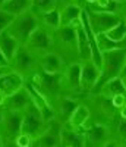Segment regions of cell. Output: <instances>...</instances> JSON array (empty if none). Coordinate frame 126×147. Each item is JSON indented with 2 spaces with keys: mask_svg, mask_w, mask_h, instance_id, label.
Instances as JSON below:
<instances>
[{
  "mask_svg": "<svg viewBox=\"0 0 126 147\" xmlns=\"http://www.w3.org/2000/svg\"><path fill=\"white\" fill-rule=\"evenodd\" d=\"M125 62H126V47L104 52L103 60H101V68H100V77L94 85V88L90 91V96H97L101 85L106 81L122 75L125 72Z\"/></svg>",
  "mask_w": 126,
  "mask_h": 147,
  "instance_id": "obj_1",
  "label": "cell"
},
{
  "mask_svg": "<svg viewBox=\"0 0 126 147\" xmlns=\"http://www.w3.org/2000/svg\"><path fill=\"white\" fill-rule=\"evenodd\" d=\"M65 62V66L73 62H79L78 47H76V34L70 27H60L53 31V49Z\"/></svg>",
  "mask_w": 126,
  "mask_h": 147,
  "instance_id": "obj_2",
  "label": "cell"
},
{
  "mask_svg": "<svg viewBox=\"0 0 126 147\" xmlns=\"http://www.w3.org/2000/svg\"><path fill=\"white\" fill-rule=\"evenodd\" d=\"M38 19L32 9L23 12V13L13 16L12 22L9 24V27L6 28V31L13 37V38L19 43V44H25V41L28 40V37L31 35V32L38 27Z\"/></svg>",
  "mask_w": 126,
  "mask_h": 147,
  "instance_id": "obj_3",
  "label": "cell"
},
{
  "mask_svg": "<svg viewBox=\"0 0 126 147\" xmlns=\"http://www.w3.org/2000/svg\"><path fill=\"white\" fill-rule=\"evenodd\" d=\"M84 9L86 12L88 27L92 31V34L107 32L110 28H113L120 21L125 19V18L119 16L117 13H111V12H97V10H90L86 7H84Z\"/></svg>",
  "mask_w": 126,
  "mask_h": 147,
  "instance_id": "obj_4",
  "label": "cell"
},
{
  "mask_svg": "<svg viewBox=\"0 0 126 147\" xmlns=\"http://www.w3.org/2000/svg\"><path fill=\"white\" fill-rule=\"evenodd\" d=\"M109 138H113L111 127L104 122H97L90 118L88 125L84 128V143L85 147H100Z\"/></svg>",
  "mask_w": 126,
  "mask_h": 147,
  "instance_id": "obj_5",
  "label": "cell"
},
{
  "mask_svg": "<svg viewBox=\"0 0 126 147\" xmlns=\"http://www.w3.org/2000/svg\"><path fill=\"white\" fill-rule=\"evenodd\" d=\"M23 46H27L29 50L38 57L47 52H52L53 49V32L43 25H38L28 37Z\"/></svg>",
  "mask_w": 126,
  "mask_h": 147,
  "instance_id": "obj_6",
  "label": "cell"
},
{
  "mask_svg": "<svg viewBox=\"0 0 126 147\" xmlns=\"http://www.w3.org/2000/svg\"><path fill=\"white\" fill-rule=\"evenodd\" d=\"M47 125H48V122H46L41 118L38 109H37L32 103L22 112L21 132H25V134H28V136H31L32 138H37L46 131Z\"/></svg>",
  "mask_w": 126,
  "mask_h": 147,
  "instance_id": "obj_7",
  "label": "cell"
},
{
  "mask_svg": "<svg viewBox=\"0 0 126 147\" xmlns=\"http://www.w3.org/2000/svg\"><path fill=\"white\" fill-rule=\"evenodd\" d=\"M21 127H22V112L3 109V118L0 122V137L3 140V146L12 144L15 137L21 132Z\"/></svg>",
  "mask_w": 126,
  "mask_h": 147,
  "instance_id": "obj_8",
  "label": "cell"
},
{
  "mask_svg": "<svg viewBox=\"0 0 126 147\" xmlns=\"http://www.w3.org/2000/svg\"><path fill=\"white\" fill-rule=\"evenodd\" d=\"M37 57L27 46L21 44L18 47V50L15 53V56L10 60V69L19 72L23 78H27L28 75L37 69Z\"/></svg>",
  "mask_w": 126,
  "mask_h": 147,
  "instance_id": "obj_9",
  "label": "cell"
},
{
  "mask_svg": "<svg viewBox=\"0 0 126 147\" xmlns=\"http://www.w3.org/2000/svg\"><path fill=\"white\" fill-rule=\"evenodd\" d=\"M79 99L72 97L69 94H62L53 103V109H54V121H57L59 124H66L70 113L73 112V109L78 106Z\"/></svg>",
  "mask_w": 126,
  "mask_h": 147,
  "instance_id": "obj_10",
  "label": "cell"
},
{
  "mask_svg": "<svg viewBox=\"0 0 126 147\" xmlns=\"http://www.w3.org/2000/svg\"><path fill=\"white\" fill-rule=\"evenodd\" d=\"M37 69L46 75H56L63 72L65 62L56 52H47L37 59Z\"/></svg>",
  "mask_w": 126,
  "mask_h": 147,
  "instance_id": "obj_11",
  "label": "cell"
},
{
  "mask_svg": "<svg viewBox=\"0 0 126 147\" xmlns=\"http://www.w3.org/2000/svg\"><path fill=\"white\" fill-rule=\"evenodd\" d=\"M60 129L62 124L57 121L48 122L46 131L32 140L31 147H60Z\"/></svg>",
  "mask_w": 126,
  "mask_h": 147,
  "instance_id": "obj_12",
  "label": "cell"
},
{
  "mask_svg": "<svg viewBox=\"0 0 126 147\" xmlns=\"http://www.w3.org/2000/svg\"><path fill=\"white\" fill-rule=\"evenodd\" d=\"M60 147H85L84 128H70L63 124L60 129Z\"/></svg>",
  "mask_w": 126,
  "mask_h": 147,
  "instance_id": "obj_13",
  "label": "cell"
},
{
  "mask_svg": "<svg viewBox=\"0 0 126 147\" xmlns=\"http://www.w3.org/2000/svg\"><path fill=\"white\" fill-rule=\"evenodd\" d=\"M81 90L82 93H88L94 88V85L100 77V69L91 62V60H86V62H81Z\"/></svg>",
  "mask_w": 126,
  "mask_h": 147,
  "instance_id": "obj_14",
  "label": "cell"
},
{
  "mask_svg": "<svg viewBox=\"0 0 126 147\" xmlns=\"http://www.w3.org/2000/svg\"><path fill=\"white\" fill-rule=\"evenodd\" d=\"M25 84V78L16 71H9L5 75L0 77V91L5 93L7 97L10 94L16 93L18 90H21Z\"/></svg>",
  "mask_w": 126,
  "mask_h": 147,
  "instance_id": "obj_15",
  "label": "cell"
},
{
  "mask_svg": "<svg viewBox=\"0 0 126 147\" xmlns=\"http://www.w3.org/2000/svg\"><path fill=\"white\" fill-rule=\"evenodd\" d=\"M31 97L27 91V88L22 87L21 90H18L16 93L10 94L6 102H5V106L2 109L5 110H15V112H23L29 105H31Z\"/></svg>",
  "mask_w": 126,
  "mask_h": 147,
  "instance_id": "obj_16",
  "label": "cell"
},
{
  "mask_svg": "<svg viewBox=\"0 0 126 147\" xmlns=\"http://www.w3.org/2000/svg\"><path fill=\"white\" fill-rule=\"evenodd\" d=\"M90 118H91V107L79 102L78 106L70 113L66 125L70 128H85L88 125V122H90Z\"/></svg>",
  "mask_w": 126,
  "mask_h": 147,
  "instance_id": "obj_17",
  "label": "cell"
},
{
  "mask_svg": "<svg viewBox=\"0 0 126 147\" xmlns=\"http://www.w3.org/2000/svg\"><path fill=\"white\" fill-rule=\"evenodd\" d=\"M126 91V82H125V78H123V74L119 77H115L109 81H106L101 88H100L98 94L97 96H101V97H106V99H111L117 94H125Z\"/></svg>",
  "mask_w": 126,
  "mask_h": 147,
  "instance_id": "obj_18",
  "label": "cell"
},
{
  "mask_svg": "<svg viewBox=\"0 0 126 147\" xmlns=\"http://www.w3.org/2000/svg\"><path fill=\"white\" fill-rule=\"evenodd\" d=\"M75 34H76V47H78V59H79V62L91 60L90 44H88V35H86V31L84 28L82 21L79 24V27L75 28Z\"/></svg>",
  "mask_w": 126,
  "mask_h": 147,
  "instance_id": "obj_19",
  "label": "cell"
},
{
  "mask_svg": "<svg viewBox=\"0 0 126 147\" xmlns=\"http://www.w3.org/2000/svg\"><path fill=\"white\" fill-rule=\"evenodd\" d=\"M37 19H38V24L43 27H46L47 30L50 31H56L57 28H60V10L56 7V9H52V10H47V12H43V13H37Z\"/></svg>",
  "mask_w": 126,
  "mask_h": 147,
  "instance_id": "obj_20",
  "label": "cell"
},
{
  "mask_svg": "<svg viewBox=\"0 0 126 147\" xmlns=\"http://www.w3.org/2000/svg\"><path fill=\"white\" fill-rule=\"evenodd\" d=\"M21 44L12 37L6 30L0 32V50H2V53L6 56V59L9 60V65H10V60L12 57L15 56L16 50H18V47Z\"/></svg>",
  "mask_w": 126,
  "mask_h": 147,
  "instance_id": "obj_21",
  "label": "cell"
},
{
  "mask_svg": "<svg viewBox=\"0 0 126 147\" xmlns=\"http://www.w3.org/2000/svg\"><path fill=\"white\" fill-rule=\"evenodd\" d=\"M60 27H66L75 19L81 18V13H82V7L75 5V3H69V5H65L62 6L60 9Z\"/></svg>",
  "mask_w": 126,
  "mask_h": 147,
  "instance_id": "obj_22",
  "label": "cell"
},
{
  "mask_svg": "<svg viewBox=\"0 0 126 147\" xmlns=\"http://www.w3.org/2000/svg\"><path fill=\"white\" fill-rule=\"evenodd\" d=\"M12 16H18L31 9V0H6L0 7Z\"/></svg>",
  "mask_w": 126,
  "mask_h": 147,
  "instance_id": "obj_23",
  "label": "cell"
},
{
  "mask_svg": "<svg viewBox=\"0 0 126 147\" xmlns=\"http://www.w3.org/2000/svg\"><path fill=\"white\" fill-rule=\"evenodd\" d=\"M94 40H95L97 49L100 50V53H101V55H103L104 52H110V50H115V49L125 47V44H122V43H115V41H111L104 32L94 34Z\"/></svg>",
  "mask_w": 126,
  "mask_h": 147,
  "instance_id": "obj_24",
  "label": "cell"
},
{
  "mask_svg": "<svg viewBox=\"0 0 126 147\" xmlns=\"http://www.w3.org/2000/svg\"><path fill=\"white\" fill-rule=\"evenodd\" d=\"M111 41L115 43H122L125 44V37H126V27H125V19L120 21L117 25H115L113 28H110L107 32H104Z\"/></svg>",
  "mask_w": 126,
  "mask_h": 147,
  "instance_id": "obj_25",
  "label": "cell"
},
{
  "mask_svg": "<svg viewBox=\"0 0 126 147\" xmlns=\"http://www.w3.org/2000/svg\"><path fill=\"white\" fill-rule=\"evenodd\" d=\"M56 2L54 0H31V9L37 13H43V12L56 9Z\"/></svg>",
  "mask_w": 126,
  "mask_h": 147,
  "instance_id": "obj_26",
  "label": "cell"
},
{
  "mask_svg": "<svg viewBox=\"0 0 126 147\" xmlns=\"http://www.w3.org/2000/svg\"><path fill=\"white\" fill-rule=\"evenodd\" d=\"M32 137L28 136V134H25V132H19L18 136L15 137V140L12 141V144H13L15 147H31L32 144Z\"/></svg>",
  "mask_w": 126,
  "mask_h": 147,
  "instance_id": "obj_27",
  "label": "cell"
},
{
  "mask_svg": "<svg viewBox=\"0 0 126 147\" xmlns=\"http://www.w3.org/2000/svg\"><path fill=\"white\" fill-rule=\"evenodd\" d=\"M12 19H13V16L9 15L7 12H5L3 9H0V32L5 31L9 27V24L12 22Z\"/></svg>",
  "mask_w": 126,
  "mask_h": 147,
  "instance_id": "obj_28",
  "label": "cell"
},
{
  "mask_svg": "<svg viewBox=\"0 0 126 147\" xmlns=\"http://www.w3.org/2000/svg\"><path fill=\"white\" fill-rule=\"evenodd\" d=\"M110 102H111L113 107L119 110V109H123V107H125L126 97H125V94H117V96H115V97H111Z\"/></svg>",
  "mask_w": 126,
  "mask_h": 147,
  "instance_id": "obj_29",
  "label": "cell"
},
{
  "mask_svg": "<svg viewBox=\"0 0 126 147\" xmlns=\"http://www.w3.org/2000/svg\"><path fill=\"white\" fill-rule=\"evenodd\" d=\"M120 144H125V143H120L116 138H109L107 141H104L100 147H120Z\"/></svg>",
  "mask_w": 126,
  "mask_h": 147,
  "instance_id": "obj_30",
  "label": "cell"
},
{
  "mask_svg": "<svg viewBox=\"0 0 126 147\" xmlns=\"http://www.w3.org/2000/svg\"><path fill=\"white\" fill-rule=\"evenodd\" d=\"M0 68H10L9 60H7V59H6V56L2 53V50H0Z\"/></svg>",
  "mask_w": 126,
  "mask_h": 147,
  "instance_id": "obj_31",
  "label": "cell"
},
{
  "mask_svg": "<svg viewBox=\"0 0 126 147\" xmlns=\"http://www.w3.org/2000/svg\"><path fill=\"white\" fill-rule=\"evenodd\" d=\"M56 2V6H57V9H60L62 6H65V5H69V3H72V0H54Z\"/></svg>",
  "mask_w": 126,
  "mask_h": 147,
  "instance_id": "obj_32",
  "label": "cell"
},
{
  "mask_svg": "<svg viewBox=\"0 0 126 147\" xmlns=\"http://www.w3.org/2000/svg\"><path fill=\"white\" fill-rule=\"evenodd\" d=\"M6 99H7V96H6L5 93H2V91H0V107H3V106H5V102H6Z\"/></svg>",
  "mask_w": 126,
  "mask_h": 147,
  "instance_id": "obj_33",
  "label": "cell"
},
{
  "mask_svg": "<svg viewBox=\"0 0 126 147\" xmlns=\"http://www.w3.org/2000/svg\"><path fill=\"white\" fill-rule=\"evenodd\" d=\"M72 3H75V5H78V6H81V7H84V0H72Z\"/></svg>",
  "mask_w": 126,
  "mask_h": 147,
  "instance_id": "obj_34",
  "label": "cell"
},
{
  "mask_svg": "<svg viewBox=\"0 0 126 147\" xmlns=\"http://www.w3.org/2000/svg\"><path fill=\"white\" fill-rule=\"evenodd\" d=\"M2 118H3V109H0V122H2Z\"/></svg>",
  "mask_w": 126,
  "mask_h": 147,
  "instance_id": "obj_35",
  "label": "cell"
},
{
  "mask_svg": "<svg viewBox=\"0 0 126 147\" xmlns=\"http://www.w3.org/2000/svg\"><path fill=\"white\" fill-rule=\"evenodd\" d=\"M115 2H116V3H125L126 0H115Z\"/></svg>",
  "mask_w": 126,
  "mask_h": 147,
  "instance_id": "obj_36",
  "label": "cell"
},
{
  "mask_svg": "<svg viewBox=\"0 0 126 147\" xmlns=\"http://www.w3.org/2000/svg\"><path fill=\"white\" fill-rule=\"evenodd\" d=\"M5 2H6V0H0V7L3 6V3H5Z\"/></svg>",
  "mask_w": 126,
  "mask_h": 147,
  "instance_id": "obj_37",
  "label": "cell"
},
{
  "mask_svg": "<svg viewBox=\"0 0 126 147\" xmlns=\"http://www.w3.org/2000/svg\"><path fill=\"white\" fill-rule=\"evenodd\" d=\"M0 147H3V140H2V137H0Z\"/></svg>",
  "mask_w": 126,
  "mask_h": 147,
  "instance_id": "obj_38",
  "label": "cell"
},
{
  "mask_svg": "<svg viewBox=\"0 0 126 147\" xmlns=\"http://www.w3.org/2000/svg\"><path fill=\"white\" fill-rule=\"evenodd\" d=\"M3 147H7V146H3ZM10 147H15V146H13V144H12V146H10Z\"/></svg>",
  "mask_w": 126,
  "mask_h": 147,
  "instance_id": "obj_39",
  "label": "cell"
}]
</instances>
